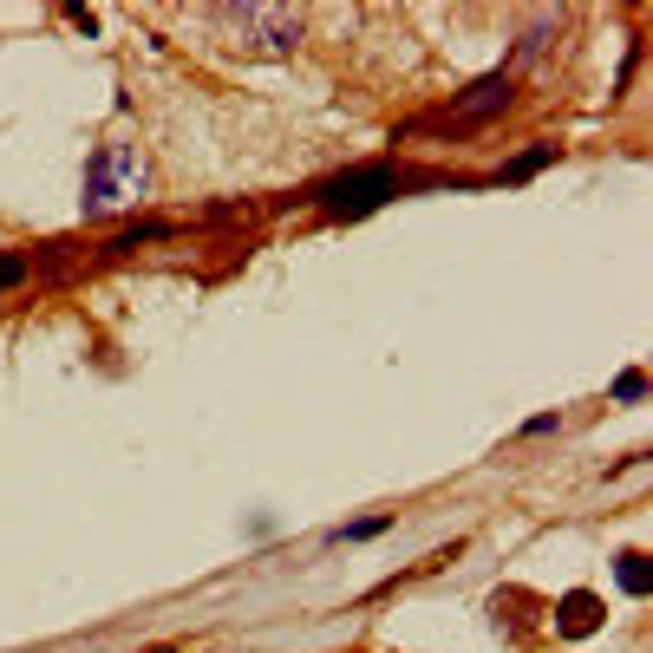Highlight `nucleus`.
Returning a JSON list of instances; mask_svg holds the SVG:
<instances>
[{"label":"nucleus","mask_w":653,"mask_h":653,"mask_svg":"<svg viewBox=\"0 0 653 653\" xmlns=\"http://www.w3.org/2000/svg\"><path fill=\"white\" fill-rule=\"evenodd\" d=\"M157 653H177V647H157Z\"/></svg>","instance_id":"nucleus-14"},{"label":"nucleus","mask_w":653,"mask_h":653,"mask_svg":"<svg viewBox=\"0 0 653 653\" xmlns=\"http://www.w3.org/2000/svg\"><path fill=\"white\" fill-rule=\"evenodd\" d=\"M406 183H419V177H406L399 164H354V170L314 183L301 203H314L320 217H334V222H360V217H372V210H386Z\"/></svg>","instance_id":"nucleus-1"},{"label":"nucleus","mask_w":653,"mask_h":653,"mask_svg":"<svg viewBox=\"0 0 653 653\" xmlns=\"http://www.w3.org/2000/svg\"><path fill=\"white\" fill-rule=\"evenodd\" d=\"M543 40H549V27H529V33H523V46H516V60H536V53H543Z\"/></svg>","instance_id":"nucleus-12"},{"label":"nucleus","mask_w":653,"mask_h":653,"mask_svg":"<svg viewBox=\"0 0 653 653\" xmlns=\"http://www.w3.org/2000/svg\"><path fill=\"white\" fill-rule=\"evenodd\" d=\"M170 235H177V222H131V229H118V235H112V242H105V255H131V249H138V242H170Z\"/></svg>","instance_id":"nucleus-6"},{"label":"nucleus","mask_w":653,"mask_h":653,"mask_svg":"<svg viewBox=\"0 0 653 653\" xmlns=\"http://www.w3.org/2000/svg\"><path fill=\"white\" fill-rule=\"evenodd\" d=\"M594 628H601V594L576 588V594H562V601H556V634L581 641V634H594Z\"/></svg>","instance_id":"nucleus-5"},{"label":"nucleus","mask_w":653,"mask_h":653,"mask_svg":"<svg viewBox=\"0 0 653 653\" xmlns=\"http://www.w3.org/2000/svg\"><path fill=\"white\" fill-rule=\"evenodd\" d=\"M27 275H33V262H27V255H0V294H13Z\"/></svg>","instance_id":"nucleus-10"},{"label":"nucleus","mask_w":653,"mask_h":653,"mask_svg":"<svg viewBox=\"0 0 653 653\" xmlns=\"http://www.w3.org/2000/svg\"><path fill=\"white\" fill-rule=\"evenodd\" d=\"M217 20L242 33V46H262V53H294L301 46V13L294 7L249 0V7H217Z\"/></svg>","instance_id":"nucleus-3"},{"label":"nucleus","mask_w":653,"mask_h":653,"mask_svg":"<svg viewBox=\"0 0 653 653\" xmlns=\"http://www.w3.org/2000/svg\"><path fill=\"white\" fill-rule=\"evenodd\" d=\"M614 576H621V588H628V594H653V562L641 556V549H628Z\"/></svg>","instance_id":"nucleus-8"},{"label":"nucleus","mask_w":653,"mask_h":653,"mask_svg":"<svg viewBox=\"0 0 653 653\" xmlns=\"http://www.w3.org/2000/svg\"><path fill=\"white\" fill-rule=\"evenodd\" d=\"M641 392H647V379H641V372H621V379H614V399H628V406H634Z\"/></svg>","instance_id":"nucleus-11"},{"label":"nucleus","mask_w":653,"mask_h":653,"mask_svg":"<svg viewBox=\"0 0 653 653\" xmlns=\"http://www.w3.org/2000/svg\"><path fill=\"white\" fill-rule=\"evenodd\" d=\"M509 92H516V85H509V73H484L471 92H457V98H451L444 125H484V118H497V112L509 105Z\"/></svg>","instance_id":"nucleus-4"},{"label":"nucleus","mask_w":653,"mask_h":653,"mask_svg":"<svg viewBox=\"0 0 653 653\" xmlns=\"http://www.w3.org/2000/svg\"><path fill=\"white\" fill-rule=\"evenodd\" d=\"M145 190H150L145 150L112 138V145H98L85 157V197H78V210H85V217H112V210L145 203Z\"/></svg>","instance_id":"nucleus-2"},{"label":"nucleus","mask_w":653,"mask_h":653,"mask_svg":"<svg viewBox=\"0 0 653 653\" xmlns=\"http://www.w3.org/2000/svg\"><path fill=\"white\" fill-rule=\"evenodd\" d=\"M556 425H562V419H556V412H543V419H529V425H523V438H549Z\"/></svg>","instance_id":"nucleus-13"},{"label":"nucleus","mask_w":653,"mask_h":653,"mask_svg":"<svg viewBox=\"0 0 653 653\" xmlns=\"http://www.w3.org/2000/svg\"><path fill=\"white\" fill-rule=\"evenodd\" d=\"M549 164H556V145H529L497 170V183H523V177H536V170H549Z\"/></svg>","instance_id":"nucleus-7"},{"label":"nucleus","mask_w":653,"mask_h":653,"mask_svg":"<svg viewBox=\"0 0 653 653\" xmlns=\"http://www.w3.org/2000/svg\"><path fill=\"white\" fill-rule=\"evenodd\" d=\"M386 529H392V516H366V523H340L327 543H334V549H340V543H372V536H386Z\"/></svg>","instance_id":"nucleus-9"}]
</instances>
